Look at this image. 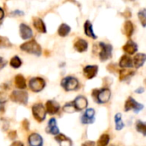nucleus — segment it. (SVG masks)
<instances>
[{"instance_id":"obj_1","label":"nucleus","mask_w":146,"mask_h":146,"mask_svg":"<svg viewBox=\"0 0 146 146\" xmlns=\"http://www.w3.org/2000/svg\"><path fill=\"white\" fill-rule=\"evenodd\" d=\"M95 46L98 48V50H95L94 51L95 52L96 51L98 52V55L99 56V59L102 62L108 61L109 59H110L112 57V50H113V47H112L111 44L100 42V43H98Z\"/></svg>"},{"instance_id":"obj_2","label":"nucleus","mask_w":146,"mask_h":146,"mask_svg":"<svg viewBox=\"0 0 146 146\" xmlns=\"http://www.w3.org/2000/svg\"><path fill=\"white\" fill-rule=\"evenodd\" d=\"M92 97L98 104H106L111 98V92L109 88H103L101 90L95 89L92 91Z\"/></svg>"},{"instance_id":"obj_3","label":"nucleus","mask_w":146,"mask_h":146,"mask_svg":"<svg viewBox=\"0 0 146 146\" xmlns=\"http://www.w3.org/2000/svg\"><path fill=\"white\" fill-rule=\"evenodd\" d=\"M21 50L30 53V54H33L37 56L41 55V47L40 45L37 43V41L35 40H30L28 42H26L24 44H22L21 45Z\"/></svg>"},{"instance_id":"obj_4","label":"nucleus","mask_w":146,"mask_h":146,"mask_svg":"<svg viewBox=\"0 0 146 146\" xmlns=\"http://www.w3.org/2000/svg\"><path fill=\"white\" fill-rule=\"evenodd\" d=\"M61 85L64 88V90L67 91V92L75 91L79 87V81H78V80L75 77L68 76V77H65L62 80Z\"/></svg>"},{"instance_id":"obj_5","label":"nucleus","mask_w":146,"mask_h":146,"mask_svg":"<svg viewBox=\"0 0 146 146\" xmlns=\"http://www.w3.org/2000/svg\"><path fill=\"white\" fill-rule=\"evenodd\" d=\"M10 98L15 103L25 105L28 101V94L27 92L23 91H14L10 95Z\"/></svg>"},{"instance_id":"obj_6","label":"nucleus","mask_w":146,"mask_h":146,"mask_svg":"<svg viewBox=\"0 0 146 146\" xmlns=\"http://www.w3.org/2000/svg\"><path fill=\"white\" fill-rule=\"evenodd\" d=\"M32 112H33V117L38 122H42L45 119V116H46V110L44 109V107L41 104H35L32 108Z\"/></svg>"},{"instance_id":"obj_7","label":"nucleus","mask_w":146,"mask_h":146,"mask_svg":"<svg viewBox=\"0 0 146 146\" xmlns=\"http://www.w3.org/2000/svg\"><path fill=\"white\" fill-rule=\"evenodd\" d=\"M144 109V105L142 104L138 103L135 99H133V98H128V99L127 100V102L125 103V107L124 110L125 111H129V110H133L134 113L138 114L139 112H140L142 110Z\"/></svg>"},{"instance_id":"obj_8","label":"nucleus","mask_w":146,"mask_h":146,"mask_svg":"<svg viewBox=\"0 0 146 146\" xmlns=\"http://www.w3.org/2000/svg\"><path fill=\"white\" fill-rule=\"evenodd\" d=\"M45 86V81L40 77L32 78L29 81V87L34 92H41Z\"/></svg>"},{"instance_id":"obj_9","label":"nucleus","mask_w":146,"mask_h":146,"mask_svg":"<svg viewBox=\"0 0 146 146\" xmlns=\"http://www.w3.org/2000/svg\"><path fill=\"white\" fill-rule=\"evenodd\" d=\"M98 72V66L97 65H87L83 69V74L87 80L93 79Z\"/></svg>"},{"instance_id":"obj_10","label":"nucleus","mask_w":146,"mask_h":146,"mask_svg":"<svg viewBox=\"0 0 146 146\" xmlns=\"http://www.w3.org/2000/svg\"><path fill=\"white\" fill-rule=\"evenodd\" d=\"M95 121V110L93 109H87L81 116V122L83 124H92Z\"/></svg>"},{"instance_id":"obj_11","label":"nucleus","mask_w":146,"mask_h":146,"mask_svg":"<svg viewBox=\"0 0 146 146\" xmlns=\"http://www.w3.org/2000/svg\"><path fill=\"white\" fill-rule=\"evenodd\" d=\"M73 103H74V105L76 110H80V111L85 110L88 105V101H87L86 98L84 96H78L73 101Z\"/></svg>"},{"instance_id":"obj_12","label":"nucleus","mask_w":146,"mask_h":146,"mask_svg":"<svg viewBox=\"0 0 146 146\" xmlns=\"http://www.w3.org/2000/svg\"><path fill=\"white\" fill-rule=\"evenodd\" d=\"M45 110H46V112H48L50 115H55L59 111L60 105L57 102L54 100H49L46 102Z\"/></svg>"},{"instance_id":"obj_13","label":"nucleus","mask_w":146,"mask_h":146,"mask_svg":"<svg viewBox=\"0 0 146 146\" xmlns=\"http://www.w3.org/2000/svg\"><path fill=\"white\" fill-rule=\"evenodd\" d=\"M145 61L146 54H145V53H138L133 58V67L136 68H141L145 64Z\"/></svg>"},{"instance_id":"obj_14","label":"nucleus","mask_w":146,"mask_h":146,"mask_svg":"<svg viewBox=\"0 0 146 146\" xmlns=\"http://www.w3.org/2000/svg\"><path fill=\"white\" fill-rule=\"evenodd\" d=\"M20 35L22 39H29L33 37V32L27 25L22 23L20 25Z\"/></svg>"},{"instance_id":"obj_15","label":"nucleus","mask_w":146,"mask_h":146,"mask_svg":"<svg viewBox=\"0 0 146 146\" xmlns=\"http://www.w3.org/2000/svg\"><path fill=\"white\" fill-rule=\"evenodd\" d=\"M123 50L128 55H133L138 50V45L134 41L128 40L123 46Z\"/></svg>"},{"instance_id":"obj_16","label":"nucleus","mask_w":146,"mask_h":146,"mask_svg":"<svg viewBox=\"0 0 146 146\" xmlns=\"http://www.w3.org/2000/svg\"><path fill=\"white\" fill-rule=\"evenodd\" d=\"M74 47L75 50H77L78 52H85L88 49V43L85 39L79 38L74 42Z\"/></svg>"},{"instance_id":"obj_17","label":"nucleus","mask_w":146,"mask_h":146,"mask_svg":"<svg viewBox=\"0 0 146 146\" xmlns=\"http://www.w3.org/2000/svg\"><path fill=\"white\" fill-rule=\"evenodd\" d=\"M28 142L32 146H41L43 145V139L38 133H32L28 137Z\"/></svg>"},{"instance_id":"obj_18","label":"nucleus","mask_w":146,"mask_h":146,"mask_svg":"<svg viewBox=\"0 0 146 146\" xmlns=\"http://www.w3.org/2000/svg\"><path fill=\"white\" fill-rule=\"evenodd\" d=\"M46 132L48 133H50L52 135H56L58 134L60 132H59V129L57 127V125H56V119L54 118H51L49 122H48V127L46 128Z\"/></svg>"},{"instance_id":"obj_19","label":"nucleus","mask_w":146,"mask_h":146,"mask_svg":"<svg viewBox=\"0 0 146 146\" xmlns=\"http://www.w3.org/2000/svg\"><path fill=\"white\" fill-rule=\"evenodd\" d=\"M84 32H85V34L89 37V38H92L93 39H96L97 38V36L96 34L94 33L93 32V27H92V22L87 20L86 21L85 24H84Z\"/></svg>"},{"instance_id":"obj_20","label":"nucleus","mask_w":146,"mask_h":146,"mask_svg":"<svg viewBox=\"0 0 146 146\" xmlns=\"http://www.w3.org/2000/svg\"><path fill=\"white\" fill-rule=\"evenodd\" d=\"M119 66L122 68H133V58H131L127 55H123L120 60Z\"/></svg>"},{"instance_id":"obj_21","label":"nucleus","mask_w":146,"mask_h":146,"mask_svg":"<svg viewBox=\"0 0 146 146\" xmlns=\"http://www.w3.org/2000/svg\"><path fill=\"white\" fill-rule=\"evenodd\" d=\"M33 26L36 28V30L39 33H46V27L44 23V21L40 18H34L33 19Z\"/></svg>"},{"instance_id":"obj_22","label":"nucleus","mask_w":146,"mask_h":146,"mask_svg":"<svg viewBox=\"0 0 146 146\" xmlns=\"http://www.w3.org/2000/svg\"><path fill=\"white\" fill-rule=\"evenodd\" d=\"M123 29H124V33H125L126 36L128 37V38H130V37L133 35V32H134V27H133V22L130 21H125Z\"/></svg>"},{"instance_id":"obj_23","label":"nucleus","mask_w":146,"mask_h":146,"mask_svg":"<svg viewBox=\"0 0 146 146\" xmlns=\"http://www.w3.org/2000/svg\"><path fill=\"white\" fill-rule=\"evenodd\" d=\"M135 74V72L133 70H126L122 69L119 71V79L121 81H124L131 77H133Z\"/></svg>"},{"instance_id":"obj_24","label":"nucleus","mask_w":146,"mask_h":146,"mask_svg":"<svg viewBox=\"0 0 146 146\" xmlns=\"http://www.w3.org/2000/svg\"><path fill=\"white\" fill-rule=\"evenodd\" d=\"M15 86L17 88H19V89H25L27 87L26 80L21 74H18V75L15 76Z\"/></svg>"},{"instance_id":"obj_25","label":"nucleus","mask_w":146,"mask_h":146,"mask_svg":"<svg viewBox=\"0 0 146 146\" xmlns=\"http://www.w3.org/2000/svg\"><path fill=\"white\" fill-rule=\"evenodd\" d=\"M56 141L58 142L60 145H72V141L69 138L66 137L63 134H56V138H55Z\"/></svg>"},{"instance_id":"obj_26","label":"nucleus","mask_w":146,"mask_h":146,"mask_svg":"<svg viewBox=\"0 0 146 146\" xmlns=\"http://www.w3.org/2000/svg\"><path fill=\"white\" fill-rule=\"evenodd\" d=\"M70 31H71V27L68 25L62 23L58 28V34L61 37H66L70 33Z\"/></svg>"},{"instance_id":"obj_27","label":"nucleus","mask_w":146,"mask_h":146,"mask_svg":"<svg viewBox=\"0 0 146 146\" xmlns=\"http://www.w3.org/2000/svg\"><path fill=\"white\" fill-rule=\"evenodd\" d=\"M115 129H116L117 131H121V129L124 128L125 124H124V122L122 121L121 114V113H117V114L115 115Z\"/></svg>"},{"instance_id":"obj_28","label":"nucleus","mask_w":146,"mask_h":146,"mask_svg":"<svg viewBox=\"0 0 146 146\" xmlns=\"http://www.w3.org/2000/svg\"><path fill=\"white\" fill-rule=\"evenodd\" d=\"M136 130L144 136H146V122L138 121L136 122Z\"/></svg>"},{"instance_id":"obj_29","label":"nucleus","mask_w":146,"mask_h":146,"mask_svg":"<svg viewBox=\"0 0 146 146\" xmlns=\"http://www.w3.org/2000/svg\"><path fill=\"white\" fill-rule=\"evenodd\" d=\"M138 17L139 20L141 23V25L145 27H146V9H141L139 13H138Z\"/></svg>"},{"instance_id":"obj_30","label":"nucleus","mask_w":146,"mask_h":146,"mask_svg":"<svg viewBox=\"0 0 146 146\" xmlns=\"http://www.w3.org/2000/svg\"><path fill=\"white\" fill-rule=\"evenodd\" d=\"M110 136L106 133L101 135V137L99 138L98 141V145L99 146H105L107 145L110 142Z\"/></svg>"},{"instance_id":"obj_31","label":"nucleus","mask_w":146,"mask_h":146,"mask_svg":"<svg viewBox=\"0 0 146 146\" xmlns=\"http://www.w3.org/2000/svg\"><path fill=\"white\" fill-rule=\"evenodd\" d=\"M11 46H12V44L10 43L8 38L0 36V48H9Z\"/></svg>"},{"instance_id":"obj_32","label":"nucleus","mask_w":146,"mask_h":146,"mask_svg":"<svg viewBox=\"0 0 146 146\" xmlns=\"http://www.w3.org/2000/svg\"><path fill=\"white\" fill-rule=\"evenodd\" d=\"M10 66L13 67L14 68H18L21 66V60L17 56H14L12 57V59L10 60Z\"/></svg>"},{"instance_id":"obj_33","label":"nucleus","mask_w":146,"mask_h":146,"mask_svg":"<svg viewBox=\"0 0 146 146\" xmlns=\"http://www.w3.org/2000/svg\"><path fill=\"white\" fill-rule=\"evenodd\" d=\"M63 110L67 113H74V111H76V109L74 105V103H68L64 105L63 107Z\"/></svg>"},{"instance_id":"obj_34","label":"nucleus","mask_w":146,"mask_h":146,"mask_svg":"<svg viewBox=\"0 0 146 146\" xmlns=\"http://www.w3.org/2000/svg\"><path fill=\"white\" fill-rule=\"evenodd\" d=\"M7 101V95L5 92H0V104H4Z\"/></svg>"},{"instance_id":"obj_35","label":"nucleus","mask_w":146,"mask_h":146,"mask_svg":"<svg viewBox=\"0 0 146 146\" xmlns=\"http://www.w3.org/2000/svg\"><path fill=\"white\" fill-rule=\"evenodd\" d=\"M11 15H14V16H23V15H24V12L21 11V10L16 9V10L13 11V12L11 13Z\"/></svg>"},{"instance_id":"obj_36","label":"nucleus","mask_w":146,"mask_h":146,"mask_svg":"<svg viewBox=\"0 0 146 146\" xmlns=\"http://www.w3.org/2000/svg\"><path fill=\"white\" fill-rule=\"evenodd\" d=\"M108 70L110 71V72H115V70H117L116 69V67H115V65L114 64V63H110L109 66H108Z\"/></svg>"},{"instance_id":"obj_37","label":"nucleus","mask_w":146,"mask_h":146,"mask_svg":"<svg viewBox=\"0 0 146 146\" xmlns=\"http://www.w3.org/2000/svg\"><path fill=\"white\" fill-rule=\"evenodd\" d=\"M9 137L11 139H15V138H16V132H15V131H14V132H10V133H9Z\"/></svg>"},{"instance_id":"obj_38","label":"nucleus","mask_w":146,"mask_h":146,"mask_svg":"<svg viewBox=\"0 0 146 146\" xmlns=\"http://www.w3.org/2000/svg\"><path fill=\"white\" fill-rule=\"evenodd\" d=\"M144 92H145L144 87H139L138 89L135 90V93H137V94H141V93H143Z\"/></svg>"},{"instance_id":"obj_39","label":"nucleus","mask_w":146,"mask_h":146,"mask_svg":"<svg viewBox=\"0 0 146 146\" xmlns=\"http://www.w3.org/2000/svg\"><path fill=\"white\" fill-rule=\"evenodd\" d=\"M4 16V12H3V9L2 8H0V21L3 18Z\"/></svg>"},{"instance_id":"obj_40","label":"nucleus","mask_w":146,"mask_h":146,"mask_svg":"<svg viewBox=\"0 0 146 146\" xmlns=\"http://www.w3.org/2000/svg\"><path fill=\"white\" fill-rule=\"evenodd\" d=\"M23 125H24V127H25V129H28V121H23Z\"/></svg>"},{"instance_id":"obj_41","label":"nucleus","mask_w":146,"mask_h":146,"mask_svg":"<svg viewBox=\"0 0 146 146\" xmlns=\"http://www.w3.org/2000/svg\"><path fill=\"white\" fill-rule=\"evenodd\" d=\"M4 66V62H3V58L0 56V69L3 68Z\"/></svg>"},{"instance_id":"obj_42","label":"nucleus","mask_w":146,"mask_h":146,"mask_svg":"<svg viewBox=\"0 0 146 146\" xmlns=\"http://www.w3.org/2000/svg\"><path fill=\"white\" fill-rule=\"evenodd\" d=\"M94 145V143H93V142H88V143H85V144H84V145Z\"/></svg>"},{"instance_id":"obj_43","label":"nucleus","mask_w":146,"mask_h":146,"mask_svg":"<svg viewBox=\"0 0 146 146\" xmlns=\"http://www.w3.org/2000/svg\"><path fill=\"white\" fill-rule=\"evenodd\" d=\"M22 145V144L21 142H16V143H13L12 145Z\"/></svg>"},{"instance_id":"obj_44","label":"nucleus","mask_w":146,"mask_h":146,"mask_svg":"<svg viewBox=\"0 0 146 146\" xmlns=\"http://www.w3.org/2000/svg\"><path fill=\"white\" fill-rule=\"evenodd\" d=\"M144 84L145 85V86H146V79H145V80H144Z\"/></svg>"},{"instance_id":"obj_45","label":"nucleus","mask_w":146,"mask_h":146,"mask_svg":"<svg viewBox=\"0 0 146 146\" xmlns=\"http://www.w3.org/2000/svg\"><path fill=\"white\" fill-rule=\"evenodd\" d=\"M129 1H134V0H129Z\"/></svg>"},{"instance_id":"obj_46","label":"nucleus","mask_w":146,"mask_h":146,"mask_svg":"<svg viewBox=\"0 0 146 146\" xmlns=\"http://www.w3.org/2000/svg\"><path fill=\"white\" fill-rule=\"evenodd\" d=\"M0 110H1V105H0Z\"/></svg>"}]
</instances>
